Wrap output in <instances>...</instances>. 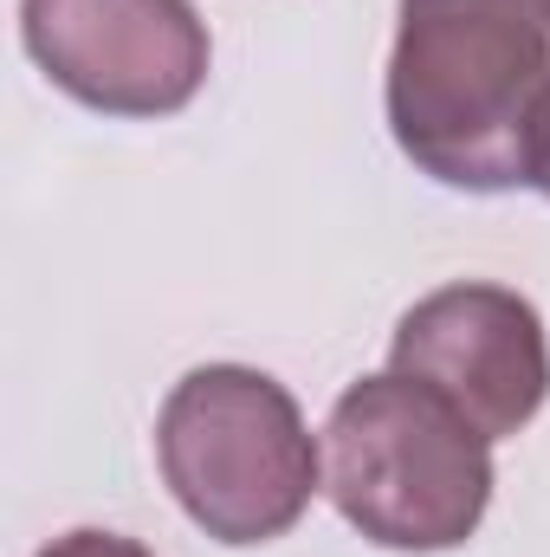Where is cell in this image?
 Returning a JSON list of instances; mask_svg holds the SVG:
<instances>
[{
    "label": "cell",
    "mask_w": 550,
    "mask_h": 557,
    "mask_svg": "<svg viewBox=\"0 0 550 557\" xmlns=\"http://www.w3.org/2000/svg\"><path fill=\"white\" fill-rule=\"evenodd\" d=\"M550 104V0H402L389 131L421 175L525 188Z\"/></svg>",
    "instance_id": "6da1fadb"
},
{
    "label": "cell",
    "mask_w": 550,
    "mask_h": 557,
    "mask_svg": "<svg viewBox=\"0 0 550 557\" xmlns=\"http://www.w3.org/2000/svg\"><path fill=\"white\" fill-rule=\"evenodd\" d=\"M324 493L383 552H453L492 506V441L402 370L363 376L324 421Z\"/></svg>",
    "instance_id": "7a4b0ae2"
},
{
    "label": "cell",
    "mask_w": 550,
    "mask_h": 557,
    "mask_svg": "<svg viewBox=\"0 0 550 557\" xmlns=\"http://www.w3.org/2000/svg\"><path fill=\"white\" fill-rule=\"evenodd\" d=\"M155 460L175 506L221 545L285 539L324 480V447L311 441L291 389L247 363H208L168 389L155 416Z\"/></svg>",
    "instance_id": "3957f363"
},
{
    "label": "cell",
    "mask_w": 550,
    "mask_h": 557,
    "mask_svg": "<svg viewBox=\"0 0 550 557\" xmlns=\"http://www.w3.org/2000/svg\"><path fill=\"white\" fill-rule=\"evenodd\" d=\"M33 65L104 117H175L208 85V26L188 0H20Z\"/></svg>",
    "instance_id": "277c9868"
},
{
    "label": "cell",
    "mask_w": 550,
    "mask_h": 557,
    "mask_svg": "<svg viewBox=\"0 0 550 557\" xmlns=\"http://www.w3.org/2000/svg\"><path fill=\"white\" fill-rule=\"evenodd\" d=\"M389 370L427 383L486 441H505L550 396L545 318L512 285H486V278L440 285L402 311L396 344H389Z\"/></svg>",
    "instance_id": "5b68a950"
},
{
    "label": "cell",
    "mask_w": 550,
    "mask_h": 557,
    "mask_svg": "<svg viewBox=\"0 0 550 557\" xmlns=\"http://www.w3.org/2000/svg\"><path fill=\"white\" fill-rule=\"evenodd\" d=\"M39 557H155V552H142L137 539H117V532H65Z\"/></svg>",
    "instance_id": "8992f818"
},
{
    "label": "cell",
    "mask_w": 550,
    "mask_h": 557,
    "mask_svg": "<svg viewBox=\"0 0 550 557\" xmlns=\"http://www.w3.org/2000/svg\"><path fill=\"white\" fill-rule=\"evenodd\" d=\"M532 188L550 195V104H545V131H538V169H532Z\"/></svg>",
    "instance_id": "52a82bcc"
}]
</instances>
